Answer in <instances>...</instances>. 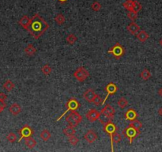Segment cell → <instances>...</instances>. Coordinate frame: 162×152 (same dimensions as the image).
I'll return each mask as SVG.
<instances>
[{"label":"cell","instance_id":"obj_1","mask_svg":"<svg viewBox=\"0 0 162 152\" xmlns=\"http://www.w3.org/2000/svg\"><path fill=\"white\" fill-rule=\"evenodd\" d=\"M48 28L49 25L47 24V21L39 14H35L31 18L30 25L27 31L34 39L37 40L45 33Z\"/></svg>","mask_w":162,"mask_h":152},{"label":"cell","instance_id":"obj_2","mask_svg":"<svg viewBox=\"0 0 162 152\" xmlns=\"http://www.w3.org/2000/svg\"><path fill=\"white\" fill-rule=\"evenodd\" d=\"M82 117L76 111H72L66 117V121L72 127H77L82 122Z\"/></svg>","mask_w":162,"mask_h":152},{"label":"cell","instance_id":"obj_3","mask_svg":"<svg viewBox=\"0 0 162 152\" xmlns=\"http://www.w3.org/2000/svg\"><path fill=\"white\" fill-rule=\"evenodd\" d=\"M108 53L110 54V55H112L116 60H119L122 56H124L125 49L119 43H115V45H113V47L111 49H109L108 51Z\"/></svg>","mask_w":162,"mask_h":152},{"label":"cell","instance_id":"obj_4","mask_svg":"<svg viewBox=\"0 0 162 152\" xmlns=\"http://www.w3.org/2000/svg\"><path fill=\"white\" fill-rule=\"evenodd\" d=\"M123 134L124 135L125 137L128 138V140H130V144H131L132 142H133V140L140 134V131L135 129V128L132 127V126L129 125L127 127H126L125 129L123 130Z\"/></svg>","mask_w":162,"mask_h":152},{"label":"cell","instance_id":"obj_5","mask_svg":"<svg viewBox=\"0 0 162 152\" xmlns=\"http://www.w3.org/2000/svg\"><path fill=\"white\" fill-rule=\"evenodd\" d=\"M73 75L79 82H84L89 77V72L83 67H80L74 72Z\"/></svg>","mask_w":162,"mask_h":152},{"label":"cell","instance_id":"obj_6","mask_svg":"<svg viewBox=\"0 0 162 152\" xmlns=\"http://www.w3.org/2000/svg\"><path fill=\"white\" fill-rule=\"evenodd\" d=\"M79 107H80V103L78 102V101L77 100V99H75V98L70 99V100L66 102V109H66V111L64 112V113L62 114V116L60 117V118H58L57 121H60V120L61 119L62 117H63L64 115H66V113H67V112L76 111L77 109H78Z\"/></svg>","mask_w":162,"mask_h":152},{"label":"cell","instance_id":"obj_7","mask_svg":"<svg viewBox=\"0 0 162 152\" xmlns=\"http://www.w3.org/2000/svg\"><path fill=\"white\" fill-rule=\"evenodd\" d=\"M19 133H20L21 135V138L19 141H21L22 139L32 137L33 135V130L30 126L28 125V124H25L24 127H21V128L19 130Z\"/></svg>","mask_w":162,"mask_h":152},{"label":"cell","instance_id":"obj_8","mask_svg":"<svg viewBox=\"0 0 162 152\" xmlns=\"http://www.w3.org/2000/svg\"><path fill=\"white\" fill-rule=\"evenodd\" d=\"M104 131H105L108 135H109L112 141V140L113 134L116 132L117 131V127L112 121H109L104 124Z\"/></svg>","mask_w":162,"mask_h":152},{"label":"cell","instance_id":"obj_9","mask_svg":"<svg viewBox=\"0 0 162 152\" xmlns=\"http://www.w3.org/2000/svg\"><path fill=\"white\" fill-rule=\"evenodd\" d=\"M86 117L90 122H94L99 120V118L101 117V112L97 111L96 109H91L90 110L87 112Z\"/></svg>","mask_w":162,"mask_h":152},{"label":"cell","instance_id":"obj_10","mask_svg":"<svg viewBox=\"0 0 162 152\" xmlns=\"http://www.w3.org/2000/svg\"><path fill=\"white\" fill-rule=\"evenodd\" d=\"M117 91H118V87H117L116 85H115V83H113V82H109V84L105 86V91H106L107 93V96L105 100H104L103 104H105V102L106 101L107 99H108L109 96L115 94V93L117 92Z\"/></svg>","mask_w":162,"mask_h":152},{"label":"cell","instance_id":"obj_11","mask_svg":"<svg viewBox=\"0 0 162 152\" xmlns=\"http://www.w3.org/2000/svg\"><path fill=\"white\" fill-rule=\"evenodd\" d=\"M97 134L93 130H89L88 132H86L84 135V139L86 142L88 144H92V143L97 140Z\"/></svg>","mask_w":162,"mask_h":152},{"label":"cell","instance_id":"obj_12","mask_svg":"<svg viewBox=\"0 0 162 152\" xmlns=\"http://www.w3.org/2000/svg\"><path fill=\"white\" fill-rule=\"evenodd\" d=\"M96 93L94 92V91H93L92 89H88V90H86L84 92V94H83V97L85 98V100L89 103H92V101H93L94 98L96 97Z\"/></svg>","mask_w":162,"mask_h":152},{"label":"cell","instance_id":"obj_13","mask_svg":"<svg viewBox=\"0 0 162 152\" xmlns=\"http://www.w3.org/2000/svg\"><path fill=\"white\" fill-rule=\"evenodd\" d=\"M101 113H103V114H105V115L111 117V118L113 119V118H114V116H115V110L112 106H111V105H109V104H107L102 109Z\"/></svg>","mask_w":162,"mask_h":152},{"label":"cell","instance_id":"obj_14","mask_svg":"<svg viewBox=\"0 0 162 152\" xmlns=\"http://www.w3.org/2000/svg\"><path fill=\"white\" fill-rule=\"evenodd\" d=\"M137 112L133 109H129L124 113V118H125L126 120H127V121H132L134 120L137 119Z\"/></svg>","mask_w":162,"mask_h":152},{"label":"cell","instance_id":"obj_15","mask_svg":"<svg viewBox=\"0 0 162 152\" xmlns=\"http://www.w3.org/2000/svg\"><path fill=\"white\" fill-rule=\"evenodd\" d=\"M30 22H31V18H29V16H27V15H24L18 21L19 25L22 27L23 29H26V30H28V29H29Z\"/></svg>","mask_w":162,"mask_h":152},{"label":"cell","instance_id":"obj_16","mask_svg":"<svg viewBox=\"0 0 162 152\" xmlns=\"http://www.w3.org/2000/svg\"><path fill=\"white\" fill-rule=\"evenodd\" d=\"M127 29L131 34H132V35H136L140 31V26H138L135 22L131 21V23H130L129 25H127Z\"/></svg>","mask_w":162,"mask_h":152},{"label":"cell","instance_id":"obj_17","mask_svg":"<svg viewBox=\"0 0 162 152\" xmlns=\"http://www.w3.org/2000/svg\"><path fill=\"white\" fill-rule=\"evenodd\" d=\"M9 111L10 113L14 116H18L19 113L21 112V107L20 106L19 104L18 103H14L12 105L10 106V109H9Z\"/></svg>","mask_w":162,"mask_h":152},{"label":"cell","instance_id":"obj_18","mask_svg":"<svg viewBox=\"0 0 162 152\" xmlns=\"http://www.w3.org/2000/svg\"><path fill=\"white\" fill-rule=\"evenodd\" d=\"M136 37H137V39L140 42H142V43H143V42H146V41L149 39L150 36H149V34H148L146 31L140 30L139 32H138V33L136 35Z\"/></svg>","mask_w":162,"mask_h":152},{"label":"cell","instance_id":"obj_19","mask_svg":"<svg viewBox=\"0 0 162 152\" xmlns=\"http://www.w3.org/2000/svg\"><path fill=\"white\" fill-rule=\"evenodd\" d=\"M24 51H25V53L26 54V55H28V56H33V55H35L36 52H37V49H36V48L33 46V45L29 44V45H28L27 47L25 48Z\"/></svg>","mask_w":162,"mask_h":152},{"label":"cell","instance_id":"obj_20","mask_svg":"<svg viewBox=\"0 0 162 152\" xmlns=\"http://www.w3.org/2000/svg\"><path fill=\"white\" fill-rule=\"evenodd\" d=\"M63 132V133L65 134L68 138L72 136H74L75 133H76V131L74 129V127L70 125H68L67 127H65Z\"/></svg>","mask_w":162,"mask_h":152},{"label":"cell","instance_id":"obj_21","mask_svg":"<svg viewBox=\"0 0 162 152\" xmlns=\"http://www.w3.org/2000/svg\"><path fill=\"white\" fill-rule=\"evenodd\" d=\"M25 145L27 146V147L29 148V149H33V148L35 147L36 145H37V142H36V140L32 137L25 138Z\"/></svg>","mask_w":162,"mask_h":152},{"label":"cell","instance_id":"obj_22","mask_svg":"<svg viewBox=\"0 0 162 152\" xmlns=\"http://www.w3.org/2000/svg\"><path fill=\"white\" fill-rule=\"evenodd\" d=\"M140 76H141V78H142V80L147 81L151 78L152 74H151V72H150V71L148 70V69H146V68H145V69L141 72Z\"/></svg>","mask_w":162,"mask_h":152},{"label":"cell","instance_id":"obj_23","mask_svg":"<svg viewBox=\"0 0 162 152\" xmlns=\"http://www.w3.org/2000/svg\"><path fill=\"white\" fill-rule=\"evenodd\" d=\"M122 140V137H121V135L119 133H117V132H115V133L113 134V136H112V140L111 141V146H112V151H113L114 150V149H113V143H115V144H118V143H119L120 141H121Z\"/></svg>","mask_w":162,"mask_h":152},{"label":"cell","instance_id":"obj_24","mask_svg":"<svg viewBox=\"0 0 162 152\" xmlns=\"http://www.w3.org/2000/svg\"><path fill=\"white\" fill-rule=\"evenodd\" d=\"M3 88H4L7 92H10L13 89L15 88V84H14V82H13L12 81L8 79V80H6V82H4Z\"/></svg>","mask_w":162,"mask_h":152},{"label":"cell","instance_id":"obj_25","mask_svg":"<svg viewBox=\"0 0 162 152\" xmlns=\"http://www.w3.org/2000/svg\"><path fill=\"white\" fill-rule=\"evenodd\" d=\"M40 136L41 140H43L44 141H47L51 137V134L47 129H44L40 132Z\"/></svg>","mask_w":162,"mask_h":152},{"label":"cell","instance_id":"obj_26","mask_svg":"<svg viewBox=\"0 0 162 152\" xmlns=\"http://www.w3.org/2000/svg\"><path fill=\"white\" fill-rule=\"evenodd\" d=\"M134 2V0H126L123 3V6L128 11H131L133 9Z\"/></svg>","mask_w":162,"mask_h":152},{"label":"cell","instance_id":"obj_27","mask_svg":"<svg viewBox=\"0 0 162 152\" xmlns=\"http://www.w3.org/2000/svg\"><path fill=\"white\" fill-rule=\"evenodd\" d=\"M130 126H132L133 127H134L135 129L138 130V131H140V129H141V127H142V122L140 121H138V120L135 119L134 120V121H132L131 122V124H129Z\"/></svg>","mask_w":162,"mask_h":152},{"label":"cell","instance_id":"obj_28","mask_svg":"<svg viewBox=\"0 0 162 152\" xmlns=\"http://www.w3.org/2000/svg\"><path fill=\"white\" fill-rule=\"evenodd\" d=\"M66 40V42H67L69 45H74V44L76 42L78 38H77V37L74 35V34H73V33H70L69 35H67Z\"/></svg>","mask_w":162,"mask_h":152},{"label":"cell","instance_id":"obj_29","mask_svg":"<svg viewBox=\"0 0 162 152\" xmlns=\"http://www.w3.org/2000/svg\"><path fill=\"white\" fill-rule=\"evenodd\" d=\"M55 21H56V22L57 23V24H59V25H63V24L65 22L66 18H65L64 15H63L62 14H58L56 18H55Z\"/></svg>","mask_w":162,"mask_h":152},{"label":"cell","instance_id":"obj_30","mask_svg":"<svg viewBox=\"0 0 162 152\" xmlns=\"http://www.w3.org/2000/svg\"><path fill=\"white\" fill-rule=\"evenodd\" d=\"M117 105H118L119 107H120L121 109H124V108H126L128 105V101L125 97H121L118 101V102H117Z\"/></svg>","mask_w":162,"mask_h":152},{"label":"cell","instance_id":"obj_31","mask_svg":"<svg viewBox=\"0 0 162 152\" xmlns=\"http://www.w3.org/2000/svg\"><path fill=\"white\" fill-rule=\"evenodd\" d=\"M41 71L44 75H49L51 73V68L48 64H45L44 66L42 67L41 68Z\"/></svg>","mask_w":162,"mask_h":152},{"label":"cell","instance_id":"obj_32","mask_svg":"<svg viewBox=\"0 0 162 152\" xmlns=\"http://www.w3.org/2000/svg\"><path fill=\"white\" fill-rule=\"evenodd\" d=\"M99 120H100V121H101L103 124H105L108 123V122L112 121V118L108 117V116L105 115V114H103V113H101V117H100Z\"/></svg>","mask_w":162,"mask_h":152},{"label":"cell","instance_id":"obj_33","mask_svg":"<svg viewBox=\"0 0 162 152\" xmlns=\"http://www.w3.org/2000/svg\"><path fill=\"white\" fill-rule=\"evenodd\" d=\"M6 140H8V142L14 144L17 141V136L14 132H10L6 136Z\"/></svg>","mask_w":162,"mask_h":152},{"label":"cell","instance_id":"obj_34","mask_svg":"<svg viewBox=\"0 0 162 152\" xmlns=\"http://www.w3.org/2000/svg\"><path fill=\"white\" fill-rule=\"evenodd\" d=\"M127 17H128V18L131 21L134 22L138 18V13L134 12V11H133V10L129 11V12L127 13Z\"/></svg>","mask_w":162,"mask_h":152},{"label":"cell","instance_id":"obj_35","mask_svg":"<svg viewBox=\"0 0 162 152\" xmlns=\"http://www.w3.org/2000/svg\"><path fill=\"white\" fill-rule=\"evenodd\" d=\"M142 4H141L139 2H138V1H134L132 10H133V11H134V12H136V13H138L139 11H141V10H142Z\"/></svg>","mask_w":162,"mask_h":152},{"label":"cell","instance_id":"obj_36","mask_svg":"<svg viewBox=\"0 0 162 152\" xmlns=\"http://www.w3.org/2000/svg\"><path fill=\"white\" fill-rule=\"evenodd\" d=\"M91 8H92V10H94V11H99V10H101V4L97 1H95L92 3L91 5Z\"/></svg>","mask_w":162,"mask_h":152},{"label":"cell","instance_id":"obj_37","mask_svg":"<svg viewBox=\"0 0 162 152\" xmlns=\"http://www.w3.org/2000/svg\"><path fill=\"white\" fill-rule=\"evenodd\" d=\"M69 142H70V144H71V145H73V146H76L78 143L79 142V139H78V137H76L75 135H74V136H70V137H69Z\"/></svg>","mask_w":162,"mask_h":152},{"label":"cell","instance_id":"obj_38","mask_svg":"<svg viewBox=\"0 0 162 152\" xmlns=\"http://www.w3.org/2000/svg\"><path fill=\"white\" fill-rule=\"evenodd\" d=\"M103 102H104V100L101 98V96H99V95H97V94H96V97H95L93 101H92V103H93L95 105H96V106H98V105L103 104Z\"/></svg>","mask_w":162,"mask_h":152},{"label":"cell","instance_id":"obj_39","mask_svg":"<svg viewBox=\"0 0 162 152\" xmlns=\"http://www.w3.org/2000/svg\"><path fill=\"white\" fill-rule=\"evenodd\" d=\"M6 107V104L5 102V101H2V100H0V113H2L4 109Z\"/></svg>","mask_w":162,"mask_h":152},{"label":"cell","instance_id":"obj_40","mask_svg":"<svg viewBox=\"0 0 162 152\" xmlns=\"http://www.w3.org/2000/svg\"><path fill=\"white\" fill-rule=\"evenodd\" d=\"M6 97H7V96L4 93L0 92V100H2V101H5V100L6 99Z\"/></svg>","mask_w":162,"mask_h":152},{"label":"cell","instance_id":"obj_41","mask_svg":"<svg viewBox=\"0 0 162 152\" xmlns=\"http://www.w3.org/2000/svg\"><path fill=\"white\" fill-rule=\"evenodd\" d=\"M158 94H159V96H160V97L162 98V87H160V88L159 89V91H158Z\"/></svg>","mask_w":162,"mask_h":152},{"label":"cell","instance_id":"obj_42","mask_svg":"<svg viewBox=\"0 0 162 152\" xmlns=\"http://www.w3.org/2000/svg\"><path fill=\"white\" fill-rule=\"evenodd\" d=\"M158 114L162 117V106L160 107V109H159V110H158Z\"/></svg>","mask_w":162,"mask_h":152},{"label":"cell","instance_id":"obj_43","mask_svg":"<svg viewBox=\"0 0 162 152\" xmlns=\"http://www.w3.org/2000/svg\"><path fill=\"white\" fill-rule=\"evenodd\" d=\"M58 1H59L60 3H65V2H66L67 0H58Z\"/></svg>","mask_w":162,"mask_h":152},{"label":"cell","instance_id":"obj_44","mask_svg":"<svg viewBox=\"0 0 162 152\" xmlns=\"http://www.w3.org/2000/svg\"><path fill=\"white\" fill-rule=\"evenodd\" d=\"M159 44H160V45L162 47V38L160 40V41H159Z\"/></svg>","mask_w":162,"mask_h":152}]
</instances>
